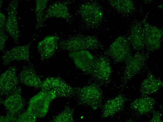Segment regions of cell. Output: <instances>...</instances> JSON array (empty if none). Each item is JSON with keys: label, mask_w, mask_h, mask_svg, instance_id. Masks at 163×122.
<instances>
[{"label": "cell", "mask_w": 163, "mask_h": 122, "mask_svg": "<svg viewBox=\"0 0 163 122\" xmlns=\"http://www.w3.org/2000/svg\"><path fill=\"white\" fill-rule=\"evenodd\" d=\"M75 95L80 104L88 106L94 110L101 106L103 94L97 84L92 83L82 87L75 88Z\"/></svg>", "instance_id": "cell-1"}, {"label": "cell", "mask_w": 163, "mask_h": 122, "mask_svg": "<svg viewBox=\"0 0 163 122\" xmlns=\"http://www.w3.org/2000/svg\"><path fill=\"white\" fill-rule=\"evenodd\" d=\"M101 44L97 38L92 35H79L60 41L58 47L70 52L99 48Z\"/></svg>", "instance_id": "cell-2"}, {"label": "cell", "mask_w": 163, "mask_h": 122, "mask_svg": "<svg viewBox=\"0 0 163 122\" xmlns=\"http://www.w3.org/2000/svg\"><path fill=\"white\" fill-rule=\"evenodd\" d=\"M56 98L53 92L41 90L30 99L27 110L33 113L37 118H43L48 111L51 102Z\"/></svg>", "instance_id": "cell-3"}, {"label": "cell", "mask_w": 163, "mask_h": 122, "mask_svg": "<svg viewBox=\"0 0 163 122\" xmlns=\"http://www.w3.org/2000/svg\"><path fill=\"white\" fill-rule=\"evenodd\" d=\"M40 88L41 90L53 93L56 97H69L75 95V88L59 77L46 78L42 81Z\"/></svg>", "instance_id": "cell-4"}, {"label": "cell", "mask_w": 163, "mask_h": 122, "mask_svg": "<svg viewBox=\"0 0 163 122\" xmlns=\"http://www.w3.org/2000/svg\"><path fill=\"white\" fill-rule=\"evenodd\" d=\"M130 44L126 38L120 36L110 46L107 54L115 62H126L131 56Z\"/></svg>", "instance_id": "cell-5"}, {"label": "cell", "mask_w": 163, "mask_h": 122, "mask_svg": "<svg viewBox=\"0 0 163 122\" xmlns=\"http://www.w3.org/2000/svg\"><path fill=\"white\" fill-rule=\"evenodd\" d=\"M79 12L85 24L93 27L98 25L103 18V13L101 8L93 3H84L80 6Z\"/></svg>", "instance_id": "cell-6"}, {"label": "cell", "mask_w": 163, "mask_h": 122, "mask_svg": "<svg viewBox=\"0 0 163 122\" xmlns=\"http://www.w3.org/2000/svg\"><path fill=\"white\" fill-rule=\"evenodd\" d=\"M19 4L17 0H12L9 3L7 8V16L5 30L13 38L15 43L18 44L20 36L17 16V10Z\"/></svg>", "instance_id": "cell-7"}, {"label": "cell", "mask_w": 163, "mask_h": 122, "mask_svg": "<svg viewBox=\"0 0 163 122\" xmlns=\"http://www.w3.org/2000/svg\"><path fill=\"white\" fill-rule=\"evenodd\" d=\"M112 72L109 59L102 56L95 57L91 75L96 80L101 83L109 82Z\"/></svg>", "instance_id": "cell-8"}, {"label": "cell", "mask_w": 163, "mask_h": 122, "mask_svg": "<svg viewBox=\"0 0 163 122\" xmlns=\"http://www.w3.org/2000/svg\"><path fill=\"white\" fill-rule=\"evenodd\" d=\"M15 66H10L2 73L0 77L1 95L8 96L14 92L18 87L19 80Z\"/></svg>", "instance_id": "cell-9"}, {"label": "cell", "mask_w": 163, "mask_h": 122, "mask_svg": "<svg viewBox=\"0 0 163 122\" xmlns=\"http://www.w3.org/2000/svg\"><path fill=\"white\" fill-rule=\"evenodd\" d=\"M69 56L77 68L91 75L95 57L89 51L83 50L70 52Z\"/></svg>", "instance_id": "cell-10"}, {"label": "cell", "mask_w": 163, "mask_h": 122, "mask_svg": "<svg viewBox=\"0 0 163 122\" xmlns=\"http://www.w3.org/2000/svg\"><path fill=\"white\" fill-rule=\"evenodd\" d=\"M31 44L16 46L6 51L2 57L3 64L7 65L14 61H24L32 64L30 58Z\"/></svg>", "instance_id": "cell-11"}, {"label": "cell", "mask_w": 163, "mask_h": 122, "mask_svg": "<svg viewBox=\"0 0 163 122\" xmlns=\"http://www.w3.org/2000/svg\"><path fill=\"white\" fill-rule=\"evenodd\" d=\"M21 88L18 87L14 92L3 101L7 114L17 117L21 114L25 105L24 100L21 95Z\"/></svg>", "instance_id": "cell-12"}, {"label": "cell", "mask_w": 163, "mask_h": 122, "mask_svg": "<svg viewBox=\"0 0 163 122\" xmlns=\"http://www.w3.org/2000/svg\"><path fill=\"white\" fill-rule=\"evenodd\" d=\"M145 47L149 50L154 51L159 48L161 45L163 31L154 26L147 23H143Z\"/></svg>", "instance_id": "cell-13"}, {"label": "cell", "mask_w": 163, "mask_h": 122, "mask_svg": "<svg viewBox=\"0 0 163 122\" xmlns=\"http://www.w3.org/2000/svg\"><path fill=\"white\" fill-rule=\"evenodd\" d=\"M143 53L137 52L130 57L125 62L126 65L122 79L126 82L141 70L145 59Z\"/></svg>", "instance_id": "cell-14"}, {"label": "cell", "mask_w": 163, "mask_h": 122, "mask_svg": "<svg viewBox=\"0 0 163 122\" xmlns=\"http://www.w3.org/2000/svg\"><path fill=\"white\" fill-rule=\"evenodd\" d=\"M59 40L57 36L50 35L38 43L37 48L41 60L49 59L54 55L58 47Z\"/></svg>", "instance_id": "cell-15"}, {"label": "cell", "mask_w": 163, "mask_h": 122, "mask_svg": "<svg viewBox=\"0 0 163 122\" xmlns=\"http://www.w3.org/2000/svg\"><path fill=\"white\" fill-rule=\"evenodd\" d=\"M71 17L67 4L64 2H56L51 4L46 10L43 22L52 18H60L69 22Z\"/></svg>", "instance_id": "cell-16"}, {"label": "cell", "mask_w": 163, "mask_h": 122, "mask_svg": "<svg viewBox=\"0 0 163 122\" xmlns=\"http://www.w3.org/2000/svg\"><path fill=\"white\" fill-rule=\"evenodd\" d=\"M126 99L124 95L120 94L108 100L102 107L101 118H104L113 116L122 111Z\"/></svg>", "instance_id": "cell-17"}, {"label": "cell", "mask_w": 163, "mask_h": 122, "mask_svg": "<svg viewBox=\"0 0 163 122\" xmlns=\"http://www.w3.org/2000/svg\"><path fill=\"white\" fill-rule=\"evenodd\" d=\"M18 77L19 82L26 86L36 88H41L42 81L32 64L24 66Z\"/></svg>", "instance_id": "cell-18"}, {"label": "cell", "mask_w": 163, "mask_h": 122, "mask_svg": "<svg viewBox=\"0 0 163 122\" xmlns=\"http://www.w3.org/2000/svg\"><path fill=\"white\" fill-rule=\"evenodd\" d=\"M155 99L144 96L134 99L130 104V107L141 114L150 113L153 110L156 103Z\"/></svg>", "instance_id": "cell-19"}, {"label": "cell", "mask_w": 163, "mask_h": 122, "mask_svg": "<svg viewBox=\"0 0 163 122\" xmlns=\"http://www.w3.org/2000/svg\"><path fill=\"white\" fill-rule=\"evenodd\" d=\"M163 86L162 80L156 78L152 73H149L141 83L140 93L142 96H148L157 92Z\"/></svg>", "instance_id": "cell-20"}, {"label": "cell", "mask_w": 163, "mask_h": 122, "mask_svg": "<svg viewBox=\"0 0 163 122\" xmlns=\"http://www.w3.org/2000/svg\"><path fill=\"white\" fill-rule=\"evenodd\" d=\"M127 38L135 50L143 49L145 46V43L143 24L137 23L133 25L130 34Z\"/></svg>", "instance_id": "cell-21"}, {"label": "cell", "mask_w": 163, "mask_h": 122, "mask_svg": "<svg viewBox=\"0 0 163 122\" xmlns=\"http://www.w3.org/2000/svg\"><path fill=\"white\" fill-rule=\"evenodd\" d=\"M48 1V0L36 1L35 13L36 20V29L40 28L43 25V19Z\"/></svg>", "instance_id": "cell-22"}, {"label": "cell", "mask_w": 163, "mask_h": 122, "mask_svg": "<svg viewBox=\"0 0 163 122\" xmlns=\"http://www.w3.org/2000/svg\"><path fill=\"white\" fill-rule=\"evenodd\" d=\"M110 1L113 8L121 12L130 13L134 9L133 3L130 0H111Z\"/></svg>", "instance_id": "cell-23"}, {"label": "cell", "mask_w": 163, "mask_h": 122, "mask_svg": "<svg viewBox=\"0 0 163 122\" xmlns=\"http://www.w3.org/2000/svg\"><path fill=\"white\" fill-rule=\"evenodd\" d=\"M74 110L69 106L65 107L59 114L54 117L52 122H73Z\"/></svg>", "instance_id": "cell-24"}, {"label": "cell", "mask_w": 163, "mask_h": 122, "mask_svg": "<svg viewBox=\"0 0 163 122\" xmlns=\"http://www.w3.org/2000/svg\"><path fill=\"white\" fill-rule=\"evenodd\" d=\"M37 117L33 113L27 110L16 117V122H34Z\"/></svg>", "instance_id": "cell-25"}, {"label": "cell", "mask_w": 163, "mask_h": 122, "mask_svg": "<svg viewBox=\"0 0 163 122\" xmlns=\"http://www.w3.org/2000/svg\"><path fill=\"white\" fill-rule=\"evenodd\" d=\"M5 29L0 28V50L2 51L5 48V43L8 38V35L5 33Z\"/></svg>", "instance_id": "cell-26"}, {"label": "cell", "mask_w": 163, "mask_h": 122, "mask_svg": "<svg viewBox=\"0 0 163 122\" xmlns=\"http://www.w3.org/2000/svg\"><path fill=\"white\" fill-rule=\"evenodd\" d=\"M162 114L158 111H154L152 116L149 121L150 122H162L163 121L161 119Z\"/></svg>", "instance_id": "cell-27"}, {"label": "cell", "mask_w": 163, "mask_h": 122, "mask_svg": "<svg viewBox=\"0 0 163 122\" xmlns=\"http://www.w3.org/2000/svg\"><path fill=\"white\" fill-rule=\"evenodd\" d=\"M6 21V17L5 15L0 11V28H4Z\"/></svg>", "instance_id": "cell-28"}]
</instances>
